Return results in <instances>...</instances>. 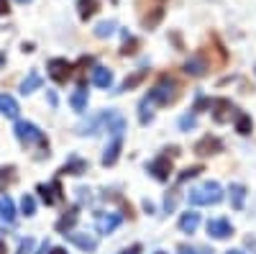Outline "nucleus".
<instances>
[{
  "mask_svg": "<svg viewBox=\"0 0 256 254\" xmlns=\"http://www.w3.org/2000/svg\"><path fill=\"white\" fill-rule=\"evenodd\" d=\"M190 205H218L223 200V187L216 180H208L200 187L190 190Z\"/></svg>",
  "mask_w": 256,
  "mask_h": 254,
  "instance_id": "nucleus-1",
  "label": "nucleus"
},
{
  "mask_svg": "<svg viewBox=\"0 0 256 254\" xmlns=\"http://www.w3.org/2000/svg\"><path fill=\"white\" fill-rule=\"evenodd\" d=\"M148 100H152L154 105H169V103H174L177 100V82L169 77V75H164L152 90H148V95H146Z\"/></svg>",
  "mask_w": 256,
  "mask_h": 254,
  "instance_id": "nucleus-2",
  "label": "nucleus"
},
{
  "mask_svg": "<svg viewBox=\"0 0 256 254\" xmlns=\"http://www.w3.org/2000/svg\"><path fill=\"white\" fill-rule=\"evenodd\" d=\"M13 131H16V139H18L20 144H26V146H31V144H41L44 149H49V141L44 139V134L38 131V126H34L31 121H18Z\"/></svg>",
  "mask_w": 256,
  "mask_h": 254,
  "instance_id": "nucleus-3",
  "label": "nucleus"
},
{
  "mask_svg": "<svg viewBox=\"0 0 256 254\" xmlns=\"http://www.w3.org/2000/svg\"><path fill=\"white\" fill-rule=\"evenodd\" d=\"M146 172L152 175L154 180H159V182H166L169 177H172V172H174V167H172V157H169V154H162V157L152 159V162L146 164Z\"/></svg>",
  "mask_w": 256,
  "mask_h": 254,
  "instance_id": "nucleus-4",
  "label": "nucleus"
},
{
  "mask_svg": "<svg viewBox=\"0 0 256 254\" xmlns=\"http://www.w3.org/2000/svg\"><path fill=\"white\" fill-rule=\"evenodd\" d=\"M49 77H52L56 85H64V82L72 77V62L62 59V57L52 59V62H49Z\"/></svg>",
  "mask_w": 256,
  "mask_h": 254,
  "instance_id": "nucleus-5",
  "label": "nucleus"
},
{
  "mask_svg": "<svg viewBox=\"0 0 256 254\" xmlns=\"http://www.w3.org/2000/svg\"><path fill=\"white\" fill-rule=\"evenodd\" d=\"M210 111H212V121L216 123H228L236 108H233V103L228 98H216L210 103Z\"/></svg>",
  "mask_w": 256,
  "mask_h": 254,
  "instance_id": "nucleus-6",
  "label": "nucleus"
},
{
  "mask_svg": "<svg viewBox=\"0 0 256 254\" xmlns=\"http://www.w3.org/2000/svg\"><path fill=\"white\" fill-rule=\"evenodd\" d=\"M218 152H223V141L218 139V136H202L198 144H195V154L198 157H210V154H218Z\"/></svg>",
  "mask_w": 256,
  "mask_h": 254,
  "instance_id": "nucleus-7",
  "label": "nucleus"
},
{
  "mask_svg": "<svg viewBox=\"0 0 256 254\" xmlns=\"http://www.w3.org/2000/svg\"><path fill=\"white\" fill-rule=\"evenodd\" d=\"M36 193H41V200H44L46 205H54V203H59V200L64 198L59 180H54V182H49V185H38Z\"/></svg>",
  "mask_w": 256,
  "mask_h": 254,
  "instance_id": "nucleus-8",
  "label": "nucleus"
},
{
  "mask_svg": "<svg viewBox=\"0 0 256 254\" xmlns=\"http://www.w3.org/2000/svg\"><path fill=\"white\" fill-rule=\"evenodd\" d=\"M120 216L118 213H98L95 216V228H98V234H113V231L120 226Z\"/></svg>",
  "mask_w": 256,
  "mask_h": 254,
  "instance_id": "nucleus-9",
  "label": "nucleus"
},
{
  "mask_svg": "<svg viewBox=\"0 0 256 254\" xmlns=\"http://www.w3.org/2000/svg\"><path fill=\"white\" fill-rule=\"evenodd\" d=\"M208 234L212 239H228L233 234V223L228 218H210L208 221Z\"/></svg>",
  "mask_w": 256,
  "mask_h": 254,
  "instance_id": "nucleus-10",
  "label": "nucleus"
},
{
  "mask_svg": "<svg viewBox=\"0 0 256 254\" xmlns=\"http://www.w3.org/2000/svg\"><path fill=\"white\" fill-rule=\"evenodd\" d=\"M100 121L105 123V129H108L113 136H120L123 129H126V118H123L118 111H105V113L100 116Z\"/></svg>",
  "mask_w": 256,
  "mask_h": 254,
  "instance_id": "nucleus-11",
  "label": "nucleus"
},
{
  "mask_svg": "<svg viewBox=\"0 0 256 254\" xmlns=\"http://www.w3.org/2000/svg\"><path fill=\"white\" fill-rule=\"evenodd\" d=\"M120 149H123V139L120 136H113V141L105 146V152H102V164L105 167H113L120 157Z\"/></svg>",
  "mask_w": 256,
  "mask_h": 254,
  "instance_id": "nucleus-12",
  "label": "nucleus"
},
{
  "mask_svg": "<svg viewBox=\"0 0 256 254\" xmlns=\"http://www.w3.org/2000/svg\"><path fill=\"white\" fill-rule=\"evenodd\" d=\"M184 72L192 75V77H202L208 72V62L200 57V54H192L187 62H184Z\"/></svg>",
  "mask_w": 256,
  "mask_h": 254,
  "instance_id": "nucleus-13",
  "label": "nucleus"
},
{
  "mask_svg": "<svg viewBox=\"0 0 256 254\" xmlns=\"http://www.w3.org/2000/svg\"><path fill=\"white\" fill-rule=\"evenodd\" d=\"M74 246H80L82 251H95V246H98V241L92 239V236H88V234H77V231H70V234H64Z\"/></svg>",
  "mask_w": 256,
  "mask_h": 254,
  "instance_id": "nucleus-14",
  "label": "nucleus"
},
{
  "mask_svg": "<svg viewBox=\"0 0 256 254\" xmlns=\"http://www.w3.org/2000/svg\"><path fill=\"white\" fill-rule=\"evenodd\" d=\"M198 226H200V213H195V210L182 213V218H180V231L182 234H195Z\"/></svg>",
  "mask_w": 256,
  "mask_h": 254,
  "instance_id": "nucleus-15",
  "label": "nucleus"
},
{
  "mask_svg": "<svg viewBox=\"0 0 256 254\" xmlns=\"http://www.w3.org/2000/svg\"><path fill=\"white\" fill-rule=\"evenodd\" d=\"M92 85H95V88L108 90L110 85H113V72H110L108 67H95V70H92Z\"/></svg>",
  "mask_w": 256,
  "mask_h": 254,
  "instance_id": "nucleus-16",
  "label": "nucleus"
},
{
  "mask_svg": "<svg viewBox=\"0 0 256 254\" xmlns=\"http://www.w3.org/2000/svg\"><path fill=\"white\" fill-rule=\"evenodd\" d=\"M88 162H84V159H80V157H70L67 162H64V167H62V172L64 175H84V172H88Z\"/></svg>",
  "mask_w": 256,
  "mask_h": 254,
  "instance_id": "nucleus-17",
  "label": "nucleus"
},
{
  "mask_svg": "<svg viewBox=\"0 0 256 254\" xmlns=\"http://www.w3.org/2000/svg\"><path fill=\"white\" fill-rule=\"evenodd\" d=\"M0 113H3L6 118H18L20 108H18L16 98H10V95H6V93H0Z\"/></svg>",
  "mask_w": 256,
  "mask_h": 254,
  "instance_id": "nucleus-18",
  "label": "nucleus"
},
{
  "mask_svg": "<svg viewBox=\"0 0 256 254\" xmlns=\"http://www.w3.org/2000/svg\"><path fill=\"white\" fill-rule=\"evenodd\" d=\"M228 195H230V205L236 208V210H241V208H244V200H246V187H244L241 182H230Z\"/></svg>",
  "mask_w": 256,
  "mask_h": 254,
  "instance_id": "nucleus-19",
  "label": "nucleus"
},
{
  "mask_svg": "<svg viewBox=\"0 0 256 254\" xmlns=\"http://www.w3.org/2000/svg\"><path fill=\"white\" fill-rule=\"evenodd\" d=\"M77 218H80V216H77V208H70L67 213H64V216L56 221V231H59L62 236H64V234H70V231H72V226L77 223Z\"/></svg>",
  "mask_w": 256,
  "mask_h": 254,
  "instance_id": "nucleus-20",
  "label": "nucleus"
},
{
  "mask_svg": "<svg viewBox=\"0 0 256 254\" xmlns=\"http://www.w3.org/2000/svg\"><path fill=\"white\" fill-rule=\"evenodd\" d=\"M0 218H3L6 223H13L16 221V205H13V200L8 195L0 198Z\"/></svg>",
  "mask_w": 256,
  "mask_h": 254,
  "instance_id": "nucleus-21",
  "label": "nucleus"
},
{
  "mask_svg": "<svg viewBox=\"0 0 256 254\" xmlns=\"http://www.w3.org/2000/svg\"><path fill=\"white\" fill-rule=\"evenodd\" d=\"M146 77H148V70H138V72H134L131 77H126V82L120 85V90H118V93H126V90H134V88H138V85H141Z\"/></svg>",
  "mask_w": 256,
  "mask_h": 254,
  "instance_id": "nucleus-22",
  "label": "nucleus"
},
{
  "mask_svg": "<svg viewBox=\"0 0 256 254\" xmlns=\"http://www.w3.org/2000/svg\"><path fill=\"white\" fill-rule=\"evenodd\" d=\"M70 103H72V108H74L77 113H84V111H88V90L80 88L77 93H72Z\"/></svg>",
  "mask_w": 256,
  "mask_h": 254,
  "instance_id": "nucleus-23",
  "label": "nucleus"
},
{
  "mask_svg": "<svg viewBox=\"0 0 256 254\" xmlns=\"http://www.w3.org/2000/svg\"><path fill=\"white\" fill-rule=\"evenodd\" d=\"M38 88H41V75L38 72H28V77L20 82V93H24V95H28V93L38 90Z\"/></svg>",
  "mask_w": 256,
  "mask_h": 254,
  "instance_id": "nucleus-24",
  "label": "nucleus"
},
{
  "mask_svg": "<svg viewBox=\"0 0 256 254\" xmlns=\"http://www.w3.org/2000/svg\"><path fill=\"white\" fill-rule=\"evenodd\" d=\"M236 131H238L241 136H248V134L254 131V118H251L248 113H238V116H236Z\"/></svg>",
  "mask_w": 256,
  "mask_h": 254,
  "instance_id": "nucleus-25",
  "label": "nucleus"
},
{
  "mask_svg": "<svg viewBox=\"0 0 256 254\" xmlns=\"http://www.w3.org/2000/svg\"><path fill=\"white\" fill-rule=\"evenodd\" d=\"M95 11H98V0H80V18L82 21L92 18Z\"/></svg>",
  "mask_w": 256,
  "mask_h": 254,
  "instance_id": "nucleus-26",
  "label": "nucleus"
},
{
  "mask_svg": "<svg viewBox=\"0 0 256 254\" xmlns=\"http://www.w3.org/2000/svg\"><path fill=\"white\" fill-rule=\"evenodd\" d=\"M152 100H148V98H144L141 100V105H138V108H141V113H138V121L146 126V123H152V118H154V113H152Z\"/></svg>",
  "mask_w": 256,
  "mask_h": 254,
  "instance_id": "nucleus-27",
  "label": "nucleus"
},
{
  "mask_svg": "<svg viewBox=\"0 0 256 254\" xmlns=\"http://www.w3.org/2000/svg\"><path fill=\"white\" fill-rule=\"evenodd\" d=\"M113 31H116V24H113V21H100V24L95 26V36H98V39L110 36Z\"/></svg>",
  "mask_w": 256,
  "mask_h": 254,
  "instance_id": "nucleus-28",
  "label": "nucleus"
},
{
  "mask_svg": "<svg viewBox=\"0 0 256 254\" xmlns=\"http://www.w3.org/2000/svg\"><path fill=\"white\" fill-rule=\"evenodd\" d=\"M162 16H164V8L159 6V8H154L152 16H144V26H146V29H154L159 21H162Z\"/></svg>",
  "mask_w": 256,
  "mask_h": 254,
  "instance_id": "nucleus-29",
  "label": "nucleus"
},
{
  "mask_svg": "<svg viewBox=\"0 0 256 254\" xmlns=\"http://www.w3.org/2000/svg\"><path fill=\"white\" fill-rule=\"evenodd\" d=\"M136 49H138V39H134V36H126L120 54H123V57H131V54H136Z\"/></svg>",
  "mask_w": 256,
  "mask_h": 254,
  "instance_id": "nucleus-30",
  "label": "nucleus"
},
{
  "mask_svg": "<svg viewBox=\"0 0 256 254\" xmlns=\"http://www.w3.org/2000/svg\"><path fill=\"white\" fill-rule=\"evenodd\" d=\"M20 210H24V216H34L36 213V200L31 195H24V200H20Z\"/></svg>",
  "mask_w": 256,
  "mask_h": 254,
  "instance_id": "nucleus-31",
  "label": "nucleus"
},
{
  "mask_svg": "<svg viewBox=\"0 0 256 254\" xmlns=\"http://www.w3.org/2000/svg\"><path fill=\"white\" fill-rule=\"evenodd\" d=\"M200 172H202V164L187 167V169H182V175H180V182H187V180H192V177H198Z\"/></svg>",
  "mask_w": 256,
  "mask_h": 254,
  "instance_id": "nucleus-32",
  "label": "nucleus"
},
{
  "mask_svg": "<svg viewBox=\"0 0 256 254\" xmlns=\"http://www.w3.org/2000/svg\"><path fill=\"white\" fill-rule=\"evenodd\" d=\"M195 123H198V116L195 113H187V116L180 118V129L182 131H190V129H195Z\"/></svg>",
  "mask_w": 256,
  "mask_h": 254,
  "instance_id": "nucleus-33",
  "label": "nucleus"
},
{
  "mask_svg": "<svg viewBox=\"0 0 256 254\" xmlns=\"http://www.w3.org/2000/svg\"><path fill=\"white\" fill-rule=\"evenodd\" d=\"M18 254H34V239H24V241H20Z\"/></svg>",
  "mask_w": 256,
  "mask_h": 254,
  "instance_id": "nucleus-34",
  "label": "nucleus"
},
{
  "mask_svg": "<svg viewBox=\"0 0 256 254\" xmlns=\"http://www.w3.org/2000/svg\"><path fill=\"white\" fill-rule=\"evenodd\" d=\"M164 205H166V210H174V205H177V195H166Z\"/></svg>",
  "mask_w": 256,
  "mask_h": 254,
  "instance_id": "nucleus-35",
  "label": "nucleus"
},
{
  "mask_svg": "<svg viewBox=\"0 0 256 254\" xmlns=\"http://www.w3.org/2000/svg\"><path fill=\"white\" fill-rule=\"evenodd\" d=\"M8 0H0V16H8Z\"/></svg>",
  "mask_w": 256,
  "mask_h": 254,
  "instance_id": "nucleus-36",
  "label": "nucleus"
},
{
  "mask_svg": "<svg viewBox=\"0 0 256 254\" xmlns=\"http://www.w3.org/2000/svg\"><path fill=\"white\" fill-rule=\"evenodd\" d=\"M49 254H67V249H62V246H54V249H49Z\"/></svg>",
  "mask_w": 256,
  "mask_h": 254,
  "instance_id": "nucleus-37",
  "label": "nucleus"
},
{
  "mask_svg": "<svg viewBox=\"0 0 256 254\" xmlns=\"http://www.w3.org/2000/svg\"><path fill=\"white\" fill-rule=\"evenodd\" d=\"M246 246H248V249H254V251H256V239H251V236H248V239H246Z\"/></svg>",
  "mask_w": 256,
  "mask_h": 254,
  "instance_id": "nucleus-38",
  "label": "nucleus"
},
{
  "mask_svg": "<svg viewBox=\"0 0 256 254\" xmlns=\"http://www.w3.org/2000/svg\"><path fill=\"white\" fill-rule=\"evenodd\" d=\"M128 254H141V244H134V246H131V251H128Z\"/></svg>",
  "mask_w": 256,
  "mask_h": 254,
  "instance_id": "nucleus-39",
  "label": "nucleus"
},
{
  "mask_svg": "<svg viewBox=\"0 0 256 254\" xmlns=\"http://www.w3.org/2000/svg\"><path fill=\"white\" fill-rule=\"evenodd\" d=\"M180 254H195V251H192V249H187V246H182V249H180Z\"/></svg>",
  "mask_w": 256,
  "mask_h": 254,
  "instance_id": "nucleus-40",
  "label": "nucleus"
},
{
  "mask_svg": "<svg viewBox=\"0 0 256 254\" xmlns=\"http://www.w3.org/2000/svg\"><path fill=\"white\" fill-rule=\"evenodd\" d=\"M0 254H6V244L3 241H0Z\"/></svg>",
  "mask_w": 256,
  "mask_h": 254,
  "instance_id": "nucleus-41",
  "label": "nucleus"
},
{
  "mask_svg": "<svg viewBox=\"0 0 256 254\" xmlns=\"http://www.w3.org/2000/svg\"><path fill=\"white\" fill-rule=\"evenodd\" d=\"M3 62H6V54H0V65H3Z\"/></svg>",
  "mask_w": 256,
  "mask_h": 254,
  "instance_id": "nucleus-42",
  "label": "nucleus"
},
{
  "mask_svg": "<svg viewBox=\"0 0 256 254\" xmlns=\"http://www.w3.org/2000/svg\"><path fill=\"white\" fill-rule=\"evenodd\" d=\"M18 3H31V0H18Z\"/></svg>",
  "mask_w": 256,
  "mask_h": 254,
  "instance_id": "nucleus-43",
  "label": "nucleus"
},
{
  "mask_svg": "<svg viewBox=\"0 0 256 254\" xmlns=\"http://www.w3.org/2000/svg\"><path fill=\"white\" fill-rule=\"evenodd\" d=\"M226 254H241V251H226Z\"/></svg>",
  "mask_w": 256,
  "mask_h": 254,
  "instance_id": "nucleus-44",
  "label": "nucleus"
},
{
  "mask_svg": "<svg viewBox=\"0 0 256 254\" xmlns=\"http://www.w3.org/2000/svg\"><path fill=\"white\" fill-rule=\"evenodd\" d=\"M154 254H164V251H154Z\"/></svg>",
  "mask_w": 256,
  "mask_h": 254,
  "instance_id": "nucleus-45",
  "label": "nucleus"
}]
</instances>
